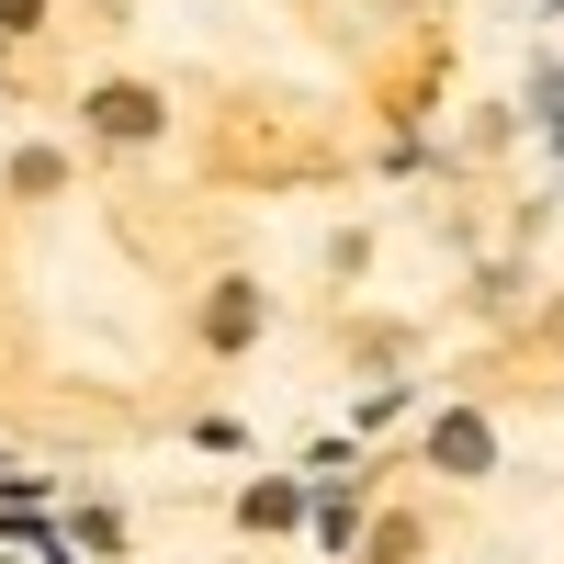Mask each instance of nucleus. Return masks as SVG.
Wrapping results in <instances>:
<instances>
[{"label":"nucleus","instance_id":"f257e3e1","mask_svg":"<svg viewBox=\"0 0 564 564\" xmlns=\"http://www.w3.org/2000/svg\"><path fill=\"white\" fill-rule=\"evenodd\" d=\"M90 124H102L113 148H148V135H159V102H148V90H102V102H90Z\"/></svg>","mask_w":564,"mask_h":564},{"label":"nucleus","instance_id":"f03ea898","mask_svg":"<svg viewBox=\"0 0 564 564\" xmlns=\"http://www.w3.org/2000/svg\"><path fill=\"white\" fill-rule=\"evenodd\" d=\"M249 327H260V294H249V282H226V294H215V316H204V339H215V350H238Z\"/></svg>","mask_w":564,"mask_h":564},{"label":"nucleus","instance_id":"7ed1b4c3","mask_svg":"<svg viewBox=\"0 0 564 564\" xmlns=\"http://www.w3.org/2000/svg\"><path fill=\"white\" fill-rule=\"evenodd\" d=\"M441 463H452V475H475V463H486V430H475V417H441V441H430Z\"/></svg>","mask_w":564,"mask_h":564},{"label":"nucleus","instance_id":"20e7f679","mask_svg":"<svg viewBox=\"0 0 564 564\" xmlns=\"http://www.w3.org/2000/svg\"><path fill=\"white\" fill-rule=\"evenodd\" d=\"M294 508H305L294 486H260V497H249V531H294Z\"/></svg>","mask_w":564,"mask_h":564}]
</instances>
